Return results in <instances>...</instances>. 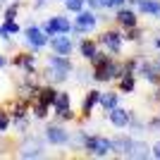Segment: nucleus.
Wrapping results in <instances>:
<instances>
[{
	"label": "nucleus",
	"instance_id": "nucleus-1",
	"mask_svg": "<svg viewBox=\"0 0 160 160\" xmlns=\"http://www.w3.org/2000/svg\"><path fill=\"white\" fill-rule=\"evenodd\" d=\"M74 74V60L72 55H48L46 60V67L38 69V79L46 81V84H55V86H62L72 79Z\"/></svg>",
	"mask_w": 160,
	"mask_h": 160
},
{
	"label": "nucleus",
	"instance_id": "nucleus-2",
	"mask_svg": "<svg viewBox=\"0 0 160 160\" xmlns=\"http://www.w3.org/2000/svg\"><path fill=\"white\" fill-rule=\"evenodd\" d=\"M112 148L117 158H151V146H148L146 141L136 139V136H132V134H120V136H115L112 139Z\"/></svg>",
	"mask_w": 160,
	"mask_h": 160
},
{
	"label": "nucleus",
	"instance_id": "nucleus-3",
	"mask_svg": "<svg viewBox=\"0 0 160 160\" xmlns=\"http://www.w3.org/2000/svg\"><path fill=\"white\" fill-rule=\"evenodd\" d=\"M96 41H98V46L103 48V50H108L110 55H122L124 53V33H122V29L117 27V24H108V27L96 36Z\"/></svg>",
	"mask_w": 160,
	"mask_h": 160
},
{
	"label": "nucleus",
	"instance_id": "nucleus-4",
	"mask_svg": "<svg viewBox=\"0 0 160 160\" xmlns=\"http://www.w3.org/2000/svg\"><path fill=\"white\" fill-rule=\"evenodd\" d=\"M81 151H84L88 158H108V155L115 153L112 139H108L103 134H86V139L81 143Z\"/></svg>",
	"mask_w": 160,
	"mask_h": 160
},
{
	"label": "nucleus",
	"instance_id": "nucleus-5",
	"mask_svg": "<svg viewBox=\"0 0 160 160\" xmlns=\"http://www.w3.org/2000/svg\"><path fill=\"white\" fill-rule=\"evenodd\" d=\"M72 22H74V27H72V36H74V38H81V36H91V33H93L96 29L100 27V24H98V12L88 10V7L79 10V12L72 17Z\"/></svg>",
	"mask_w": 160,
	"mask_h": 160
},
{
	"label": "nucleus",
	"instance_id": "nucleus-6",
	"mask_svg": "<svg viewBox=\"0 0 160 160\" xmlns=\"http://www.w3.org/2000/svg\"><path fill=\"white\" fill-rule=\"evenodd\" d=\"M122 74H124V72H122V58L112 55L105 65L91 69V79H93V84H115Z\"/></svg>",
	"mask_w": 160,
	"mask_h": 160
},
{
	"label": "nucleus",
	"instance_id": "nucleus-7",
	"mask_svg": "<svg viewBox=\"0 0 160 160\" xmlns=\"http://www.w3.org/2000/svg\"><path fill=\"white\" fill-rule=\"evenodd\" d=\"M43 139H46V146L67 148L69 143H72V132H69L62 122L53 120V122H48L46 129H43Z\"/></svg>",
	"mask_w": 160,
	"mask_h": 160
},
{
	"label": "nucleus",
	"instance_id": "nucleus-8",
	"mask_svg": "<svg viewBox=\"0 0 160 160\" xmlns=\"http://www.w3.org/2000/svg\"><path fill=\"white\" fill-rule=\"evenodd\" d=\"M22 38H24L27 50H31V53H41V50H46V48H48L50 36L41 29V24H33V22H31V24H27V27H22Z\"/></svg>",
	"mask_w": 160,
	"mask_h": 160
},
{
	"label": "nucleus",
	"instance_id": "nucleus-9",
	"mask_svg": "<svg viewBox=\"0 0 160 160\" xmlns=\"http://www.w3.org/2000/svg\"><path fill=\"white\" fill-rule=\"evenodd\" d=\"M72 27H74V22H72V17H69V12L67 14H50L48 19L41 22V29H43L48 36H55V33H72Z\"/></svg>",
	"mask_w": 160,
	"mask_h": 160
},
{
	"label": "nucleus",
	"instance_id": "nucleus-10",
	"mask_svg": "<svg viewBox=\"0 0 160 160\" xmlns=\"http://www.w3.org/2000/svg\"><path fill=\"white\" fill-rule=\"evenodd\" d=\"M38 53H31V50H22V53H17L10 60V65L14 67V69H19V72H27V74H38V58H36Z\"/></svg>",
	"mask_w": 160,
	"mask_h": 160
},
{
	"label": "nucleus",
	"instance_id": "nucleus-11",
	"mask_svg": "<svg viewBox=\"0 0 160 160\" xmlns=\"http://www.w3.org/2000/svg\"><path fill=\"white\" fill-rule=\"evenodd\" d=\"M48 48H50V53H58V55H72L77 50V41H74L72 33H55L48 41Z\"/></svg>",
	"mask_w": 160,
	"mask_h": 160
},
{
	"label": "nucleus",
	"instance_id": "nucleus-12",
	"mask_svg": "<svg viewBox=\"0 0 160 160\" xmlns=\"http://www.w3.org/2000/svg\"><path fill=\"white\" fill-rule=\"evenodd\" d=\"M112 24H117L120 29H129L139 24V12L134 5H122L112 12Z\"/></svg>",
	"mask_w": 160,
	"mask_h": 160
},
{
	"label": "nucleus",
	"instance_id": "nucleus-13",
	"mask_svg": "<svg viewBox=\"0 0 160 160\" xmlns=\"http://www.w3.org/2000/svg\"><path fill=\"white\" fill-rule=\"evenodd\" d=\"M136 77H139V79H143L146 84H151V86L160 84V72H158V67H155L153 60H148V58H139V65H136Z\"/></svg>",
	"mask_w": 160,
	"mask_h": 160
},
{
	"label": "nucleus",
	"instance_id": "nucleus-14",
	"mask_svg": "<svg viewBox=\"0 0 160 160\" xmlns=\"http://www.w3.org/2000/svg\"><path fill=\"white\" fill-rule=\"evenodd\" d=\"M2 108L10 112V117H12V120H19V117H29V115H31V103H29L27 98H22V96L10 98Z\"/></svg>",
	"mask_w": 160,
	"mask_h": 160
},
{
	"label": "nucleus",
	"instance_id": "nucleus-15",
	"mask_svg": "<svg viewBox=\"0 0 160 160\" xmlns=\"http://www.w3.org/2000/svg\"><path fill=\"white\" fill-rule=\"evenodd\" d=\"M98 98H100V88H88L86 93H84V98H81V108H79V117L81 120H91V115H93V110L98 108Z\"/></svg>",
	"mask_w": 160,
	"mask_h": 160
},
{
	"label": "nucleus",
	"instance_id": "nucleus-16",
	"mask_svg": "<svg viewBox=\"0 0 160 160\" xmlns=\"http://www.w3.org/2000/svg\"><path fill=\"white\" fill-rule=\"evenodd\" d=\"M132 115H134V110H127V108L117 105V108H112L110 112H105V117H108V122H110L115 129H129Z\"/></svg>",
	"mask_w": 160,
	"mask_h": 160
},
{
	"label": "nucleus",
	"instance_id": "nucleus-17",
	"mask_svg": "<svg viewBox=\"0 0 160 160\" xmlns=\"http://www.w3.org/2000/svg\"><path fill=\"white\" fill-rule=\"evenodd\" d=\"M98 41L96 38H91V36H81L79 41H77V53H79V58L84 62H88L91 58H93L96 53H98Z\"/></svg>",
	"mask_w": 160,
	"mask_h": 160
},
{
	"label": "nucleus",
	"instance_id": "nucleus-18",
	"mask_svg": "<svg viewBox=\"0 0 160 160\" xmlns=\"http://www.w3.org/2000/svg\"><path fill=\"white\" fill-rule=\"evenodd\" d=\"M120 105V91L117 88H108V91H100V98H98V108L103 112H110L112 108Z\"/></svg>",
	"mask_w": 160,
	"mask_h": 160
},
{
	"label": "nucleus",
	"instance_id": "nucleus-19",
	"mask_svg": "<svg viewBox=\"0 0 160 160\" xmlns=\"http://www.w3.org/2000/svg\"><path fill=\"white\" fill-rule=\"evenodd\" d=\"M134 7L139 17H155V19L160 17V0H139Z\"/></svg>",
	"mask_w": 160,
	"mask_h": 160
},
{
	"label": "nucleus",
	"instance_id": "nucleus-20",
	"mask_svg": "<svg viewBox=\"0 0 160 160\" xmlns=\"http://www.w3.org/2000/svg\"><path fill=\"white\" fill-rule=\"evenodd\" d=\"M136 81H139V77H136V74H122L120 79L115 81V88H117V91H120V96L122 93H134V91H136Z\"/></svg>",
	"mask_w": 160,
	"mask_h": 160
},
{
	"label": "nucleus",
	"instance_id": "nucleus-21",
	"mask_svg": "<svg viewBox=\"0 0 160 160\" xmlns=\"http://www.w3.org/2000/svg\"><path fill=\"white\" fill-rule=\"evenodd\" d=\"M124 33V43H134V46H143V36H146V29L136 24V27H129V29H122Z\"/></svg>",
	"mask_w": 160,
	"mask_h": 160
},
{
	"label": "nucleus",
	"instance_id": "nucleus-22",
	"mask_svg": "<svg viewBox=\"0 0 160 160\" xmlns=\"http://www.w3.org/2000/svg\"><path fill=\"white\" fill-rule=\"evenodd\" d=\"M58 91L60 88L55 86V84H41V88H38V98L36 100H41V103H46V105H50L53 108V103H55V98H58Z\"/></svg>",
	"mask_w": 160,
	"mask_h": 160
},
{
	"label": "nucleus",
	"instance_id": "nucleus-23",
	"mask_svg": "<svg viewBox=\"0 0 160 160\" xmlns=\"http://www.w3.org/2000/svg\"><path fill=\"white\" fill-rule=\"evenodd\" d=\"M67 108H72V93L65 91V88H60V91H58V98H55V103H53V115H60Z\"/></svg>",
	"mask_w": 160,
	"mask_h": 160
},
{
	"label": "nucleus",
	"instance_id": "nucleus-24",
	"mask_svg": "<svg viewBox=\"0 0 160 160\" xmlns=\"http://www.w3.org/2000/svg\"><path fill=\"white\" fill-rule=\"evenodd\" d=\"M50 112H53V108L46 105V103H41V100H33V103H31V117H33V120L46 122L48 117H50Z\"/></svg>",
	"mask_w": 160,
	"mask_h": 160
},
{
	"label": "nucleus",
	"instance_id": "nucleus-25",
	"mask_svg": "<svg viewBox=\"0 0 160 160\" xmlns=\"http://www.w3.org/2000/svg\"><path fill=\"white\" fill-rule=\"evenodd\" d=\"M22 7H24V2H22V0H10V2L2 7V19H17Z\"/></svg>",
	"mask_w": 160,
	"mask_h": 160
},
{
	"label": "nucleus",
	"instance_id": "nucleus-26",
	"mask_svg": "<svg viewBox=\"0 0 160 160\" xmlns=\"http://www.w3.org/2000/svg\"><path fill=\"white\" fill-rule=\"evenodd\" d=\"M110 58H112V55L108 53V50H103V48H98V53H96L93 58H91V60H88V67H91V69H96V67H100V65H105V62L110 60Z\"/></svg>",
	"mask_w": 160,
	"mask_h": 160
},
{
	"label": "nucleus",
	"instance_id": "nucleus-27",
	"mask_svg": "<svg viewBox=\"0 0 160 160\" xmlns=\"http://www.w3.org/2000/svg\"><path fill=\"white\" fill-rule=\"evenodd\" d=\"M10 129H12V117H10V112L5 108L0 105V136H5Z\"/></svg>",
	"mask_w": 160,
	"mask_h": 160
},
{
	"label": "nucleus",
	"instance_id": "nucleus-28",
	"mask_svg": "<svg viewBox=\"0 0 160 160\" xmlns=\"http://www.w3.org/2000/svg\"><path fill=\"white\" fill-rule=\"evenodd\" d=\"M74 79H77V84H88V81H93L91 79V69H86V67H74V74H72Z\"/></svg>",
	"mask_w": 160,
	"mask_h": 160
},
{
	"label": "nucleus",
	"instance_id": "nucleus-29",
	"mask_svg": "<svg viewBox=\"0 0 160 160\" xmlns=\"http://www.w3.org/2000/svg\"><path fill=\"white\" fill-rule=\"evenodd\" d=\"M12 129H14L17 134H22V136H24V134H29V129H31V120H29V117L12 120Z\"/></svg>",
	"mask_w": 160,
	"mask_h": 160
},
{
	"label": "nucleus",
	"instance_id": "nucleus-30",
	"mask_svg": "<svg viewBox=\"0 0 160 160\" xmlns=\"http://www.w3.org/2000/svg\"><path fill=\"white\" fill-rule=\"evenodd\" d=\"M62 5H65V10L69 14H77L79 10L86 7V0H62Z\"/></svg>",
	"mask_w": 160,
	"mask_h": 160
},
{
	"label": "nucleus",
	"instance_id": "nucleus-31",
	"mask_svg": "<svg viewBox=\"0 0 160 160\" xmlns=\"http://www.w3.org/2000/svg\"><path fill=\"white\" fill-rule=\"evenodd\" d=\"M2 29H5L10 36H22V27L17 19H2Z\"/></svg>",
	"mask_w": 160,
	"mask_h": 160
},
{
	"label": "nucleus",
	"instance_id": "nucleus-32",
	"mask_svg": "<svg viewBox=\"0 0 160 160\" xmlns=\"http://www.w3.org/2000/svg\"><path fill=\"white\" fill-rule=\"evenodd\" d=\"M53 117H55L58 122H62V124H69V122H77V117H79V115L74 112L72 108H67V110H62L60 115H53Z\"/></svg>",
	"mask_w": 160,
	"mask_h": 160
},
{
	"label": "nucleus",
	"instance_id": "nucleus-33",
	"mask_svg": "<svg viewBox=\"0 0 160 160\" xmlns=\"http://www.w3.org/2000/svg\"><path fill=\"white\" fill-rule=\"evenodd\" d=\"M129 132H134V134H143V132H148V129H146V122L139 120L136 115H132V120H129Z\"/></svg>",
	"mask_w": 160,
	"mask_h": 160
},
{
	"label": "nucleus",
	"instance_id": "nucleus-34",
	"mask_svg": "<svg viewBox=\"0 0 160 160\" xmlns=\"http://www.w3.org/2000/svg\"><path fill=\"white\" fill-rule=\"evenodd\" d=\"M127 5V0H100V7L103 10H108V12H115L117 7Z\"/></svg>",
	"mask_w": 160,
	"mask_h": 160
},
{
	"label": "nucleus",
	"instance_id": "nucleus-35",
	"mask_svg": "<svg viewBox=\"0 0 160 160\" xmlns=\"http://www.w3.org/2000/svg\"><path fill=\"white\" fill-rule=\"evenodd\" d=\"M146 129H148V132H160V115H158V112H155L153 117L146 122Z\"/></svg>",
	"mask_w": 160,
	"mask_h": 160
},
{
	"label": "nucleus",
	"instance_id": "nucleus-36",
	"mask_svg": "<svg viewBox=\"0 0 160 160\" xmlns=\"http://www.w3.org/2000/svg\"><path fill=\"white\" fill-rule=\"evenodd\" d=\"M148 100H151V103H155V105L160 103V84H155V86H153V91H151Z\"/></svg>",
	"mask_w": 160,
	"mask_h": 160
},
{
	"label": "nucleus",
	"instance_id": "nucleus-37",
	"mask_svg": "<svg viewBox=\"0 0 160 160\" xmlns=\"http://www.w3.org/2000/svg\"><path fill=\"white\" fill-rule=\"evenodd\" d=\"M29 2H31V7H33V10H43V7H46L48 2H50V0H29Z\"/></svg>",
	"mask_w": 160,
	"mask_h": 160
},
{
	"label": "nucleus",
	"instance_id": "nucleus-38",
	"mask_svg": "<svg viewBox=\"0 0 160 160\" xmlns=\"http://www.w3.org/2000/svg\"><path fill=\"white\" fill-rule=\"evenodd\" d=\"M151 158H155V160H160V141H155L153 146H151Z\"/></svg>",
	"mask_w": 160,
	"mask_h": 160
},
{
	"label": "nucleus",
	"instance_id": "nucleus-39",
	"mask_svg": "<svg viewBox=\"0 0 160 160\" xmlns=\"http://www.w3.org/2000/svg\"><path fill=\"white\" fill-rule=\"evenodd\" d=\"M86 7H88V10H93V12L103 10V7H100V0H86Z\"/></svg>",
	"mask_w": 160,
	"mask_h": 160
},
{
	"label": "nucleus",
	"instance_id": "nucleus-40",
	"mask_svg": "<svg viewBox=\"0 0 160 160\" xmlns=\"http://www.w3.org/2000/svg\"><path fill=\"white\" fill-rule=\"evenodd\" d=\"M10 38H12V36H10V33H7L5 29H2V24H0V41H2V43H7Z\"/></svg>",
	"mask_w": 160,
	"mask_h": 160
},
{
	"label": "nucleus",
	"instance_id": "nucleus-41",
	"mask_svg": "<svg viewBox=\"0 0 160 160\" xmlns=\"http://www.w3.org/2000/svg\"><path fill=\"white\" fill-rule=\"evenodd\" d=\"M153 48L160 50V31H155V36H153Z\"/></svg>",
	"mask_w": 160,
	"mask_h": 160
},
{
	"label": "nucleus",
	"instance_id": "nucleus-42",
	"mask_svg": "<svg viewBox=\"0 0 160 160\" xmlns=\"http://www.w3.org/2000/svg\"><path fill=\"white\" fill-rule=\"evenodd\" d=\"M10 67V60H7V55H0V69H5Z\"/></svg>",
	"mask_w": 160,
	"mask_h": 160
},
{
	"label": "nucleus",
	"instance_id": "nucleus-43",
	"mask_svg": "<svg viewBox=\"0 0 160 160\" xmlns=\"http://www.w3.org/2000/svg\"><path fill=\"white\" fill-rule=\"evenodd\" d=\"M153 62H155V67H158V72H160V50H158V55L153 58Z\"/></svg>",
	"mask_w": 160,
	"mask_h": 160
},
{
	"label": "nucleus",
	"instance_id": "nucleus-44",
	"mask_svg": "<svg viewBox=\"0 0 160 160\" xmlns=\"http://www.w3.org/2000/svg\"><path fill=\"white\" fill-rule=\"evenodd\" d=\"M136 2H139V0H127V5H136Z\"/></svg>",
	"mask_w": 160,
	"mask_h": 160
},
{
	"label": "nucleus",
	"instance_id": "nucleus-45",
	"mask_svg": "<svg viewBox=\"0 0 160 160\" xmlns=\"http://www.w3.org/2000/svg\"><path fill=\"white\" fill-rule=\"evenodd\" d=\"M155 112H158V115H160V103H158V105H155Z\"/></svg>",
	"mask_w": 160,
	"mask_h": 160
},
{
	"label": "nucleus",
	"instance_id": "nucleus-46",
	"mask_svg": "<svg viewBox=\"0 0 160 160\" xmlns=\"http://www.w3.org/2000/svg\"><path fill=\"white\" fill-rule=\"evenodd\" d=\"M58 2H62V0H58Z\"/></svg>",
	"mask_w": 160,
	"mask_h": 160
},
{
	"label": "nucleus",
	"instance_id": "nucleus-47",
	"mask_svg": "<svg viewBox=\"0 0 160 160\" xmlns=\"http://www.w3.org/2000/svg\"><path fill=\"white\" fill-rule=\"evenodd\" d=\"M158 19H160V17H158Z\"/></svg>",
	"mask_w": 160,
	"mask_h": 160
}]
</instances>
